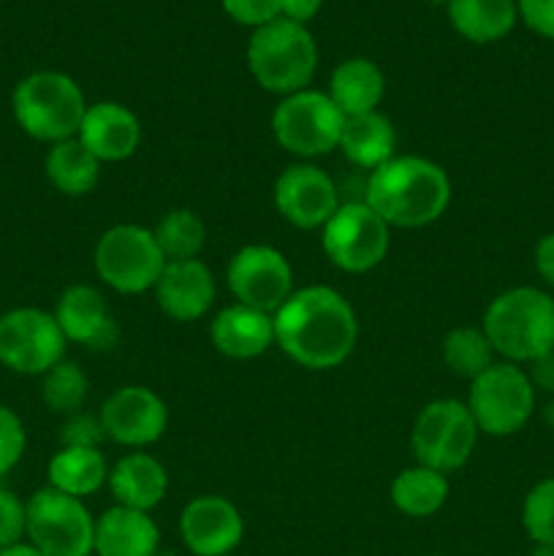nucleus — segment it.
<instances>
[{"mask_svg": "<svg viewBox=\"0 0 554 556\" xmlns=\"http://www.w3.org/2000/svg\"><path fill=\"white\" fill-rule=\"evenodd\" d=\"M272 318L280 351L304 369L340 367L356 348V313L329 286L299 288Z\"/></svg>", "mask_w": 554, "mask_h": 556, "instance_id": "nucleus-1", "label": "nucleus"}, {"mask_svg": "<svg viewBox=\"0 0 554 556\" xmlns=\"http://www.w3.org/2000/svg\"><path fill=\"white\" fill-rule=\"evenodd\" d=\"M364 201L389 228H421L445 212L451 201V179L427 157L394 155L369 172Z\"/></svg>", "mask_w": 554, "mask_h": 556, "instance_id": "nucleus-2", "label": "nucleus"}, {"mask_svg": "<svg viewBox=\"0 0 554 556\" xmlns=\"http://www.w3.org/2000/svg\"><path fill=\"white\" fill-rule=\"evenodd\" d=\"M481 329L505 362L532 364L554 351V296L532 286L508 288L489 302Z\"/></svg>", "mask_w": 554, "mask_h": 556, "instance_id": "nucleus-3", "label": "nucleus"}, {"mask_svg": "<svg viewBox=\"0 0 554 556\" xmlns=\"http://www.w3.org/2000/svg\"><path fill=\"white\" fill-rule=\"evenodd\" d=\"M87 106L81 87L60 71H33L11 92L16 125L49 147L79 136Z\"/></svg>", "mask_w": 554, "mask_h": 556, "instance_id": "nucleus-4", "label": "nucleus"}, {"mask_svg": "<svg viewBox=\"0 0 554 556\" xmlns=\"http://www.w3.org/2000/svg\"><path fill=\"white\" fill-rule=\"evenodd\" d=\"M318 65V47L307 25L280 20L253 30L248 41V68L264 90L275 96H293L307 90Z\"/></svg>", "mask_w": 554, "mask_h": 556, "instance_id": "nucleus-5", "label": "nucleus"}, {"mask_svg": "<svg viewBox=\"0 0 554 556\" xmlns=\"http://www.w3.org/2000/svg\"><path fill=\"white\" fill-rule=\"evenodd\" d=\"M467 407L478 432L489 438H511L521 432L536 413V386L519 364L494 362L470 380Z\"/></svg>", "mask_w": 554, "mask_h": 556, "instance_id": "nucleus-6", "label": "nucleus"}, {"mask_svg": "<svg viewBox=\"0 0 554 556\" xmlns=\"http://www.w3.org/2000/svg\"><path fill=\"white\" fill-rule=\"evenodd\" d=\"M92 264L96 275L117 293H144L155 288L168 261L150 228L123 223L98 239Z\"/></svg>", "mask_w": 554, "mask_h": 556, "instance_id": "nucleus-7", "label": "nucleus"}, {"mask_svg": "<svg viewBox=\"0 0 554 556\" xmlns=\"http://www.w3.org/2000/svg\"><path fill=\"white\" fill-rule=\"evenodd\" d=\"M345 114L326 92L299 90L277 103L272 114V134L277 144L297 157L329 155L340 147Z\"/></svg>", "mask_w": 554, "mask_h": 556, "instance_id": "nucleus-8", "label": "nucleus"}, {"mask_svg": "<svg viewBox=\"0 0 554 556\" xmlns=\"http://www.w3.org/2000/svg\"><path fill=\"white\" fill-rule=\"evenodd\" d=\"M478 427L465 402L435 400L418 413L411 445L418 465L449 476L467 465L478 443Z\"/></svg>", "mask_w": 554, "mask_h": 556, "instance_id": "nucleus-9", "label": "nucleus"}, {"mask_svg": "<svg viewBox=\"0 0 554 556\" xmlns=\"http://www.w3.org/2000/svg\"><path fill=\"white\" fill-rule=\"evenodd\" d=\"M27 543L47 556H90L96 519L79 497L47 486L27 500Z\"/></svg>", "mask_w": 554, "mask_h": 556, "instance_id": "nucleus-10", "label": "nucleus"}, {"mask_svg": "<svg viewBox=\"0 0 554 556\" xmlns=\"http://www.w3.org/2000/svg\"><path fill=\"white\" fill-rule=\"evenodd\" d=\"M68 340L52 313L38 307H14L0 315V364L9 372L41 378L65 358Z\"/></svg>", "mask_w": 554, "mask_h": 556, "instance_id": "nucleus-11", "label": "nucleus"}, {"mask_svg": "<svg viewBox=\"0 0 554 556\" xmlns=\"http://www.w3.org/2000/svg\"><path fill=\"white\" fill-rule=\"evenodd\" d=\"M324 253L337 269L362 275L375 269L386 258L391 244V231L383 217L367 201H348L337 206L335 215L320 233Z\"/></svg>", "mask_w": 554, "mask_h": 556, "instance_id": "nucleus-12", "label": "nucleus"}, {"mask_svg": "<svg viewBox=\"0 0 554 556\" xmlns=\"http://www.w3.org/2000/svg\"><path fill=\"white\" fill-rule=\"evenodd\" d=\"M228 291L244 307L275 315L293 293V271L286 255L269 244L237 250L226 269Z\"/></svg>", "mask_w": 554, "mask_h": 556, "instance_id": "nucleus-13", "label": "nucleus"}, {"mask_svg": "<svg viewBox=\"0 0 554 556\" xmlns=\"http://www.w3.org/2000/svg\"><path fill=\"white\" fill-rule=\"evenodd\" d=\"M275 206L291 226L313 231L324 228L340 206L337 185L313 163H293L277 177Z\"/></svg>", "mask_w": 554, "mask_h": 556, "instance_id": "nucleus-14", "label": "nucleus"}, {"mask_svg": "<svg viewBox=\"0 0 554 556\" xmlns=\"http://www.w3.org/2000/svg\"><path fill=\"white\" fill-rule=\"evenodd\" d=\"M103 434L117 445L144 448L158 443L168 427L166 402L144 386L117 389L101 407Z\"/></svg>", "mask_w": 554, "mask_h": 556, "instance_id": "nucleus-15", "label": "nucleus"}, {"mask_svg": "<svg viewBox=\"0 0 554 556\" xmlns=\"http://www.w3.org/2000/svg\"><path fill=\"white\" fill-rule=\"evenodd\" d=\"M179 535L196 556H226L242 543L244 521L234 503L217 494L190 500L179 516Z\"/></svg>", "mask_w": 554, "mask_h": 556, "instance_id": "nucleus-16", "label": "nucleus"}, {"mask_svg": "<svg viewBox=\"0 0 554 556\" xmlns=\"http://www.w3.org/2000/svg\"><path fill=\"white\" fill-rule=\"evenodd\" d=\"M60 331L68 342L90 351H112L119 340V326L106 299L92 286H68L52 309Z\"/></svg>", "mask_w": 554, "mask_h": 556, "instance_id": "nucleus-17", "label": "nucleus"}, {"mask_svg": "<svg viewBox=\"0 0 554 556\" xmlns=\"http://www.w3.org/2000/svg\"><path fill=\"white\" fill-rule=\"evenodd\" d=\"M158 307L174 320H199L215 302V277L204 261H168L161 280L155 282Z\"/></svg>", "mask_w": 554, "mask_h": 556, "instance_id": "nucleus-18", "label": "nucleus"}, {"mask_svg": "<svg viewBox=\"0 0 554 556\" xmlns=\"http://www.w3.org/2000/svg\"><path fill=\"white\" fill-rule=\"evenodd\" d=\"M79 141L101 163L125 161L141 141V123L128 106L117 101H101L87 106L79 128Z\"/></svg>", "mask_w": 554, "mask_h": 556, "instance_id": "nucleus-19", "label": "nucleus"}, {"mask_svg": "<svg viewBox=\"0 0 554 556\" xmlns=\"http://www.w3.org/2000/svg\"><path fill=\"white\" fill-rule=\"evenodd\" d=\"M210 334L217 353L234 362H248L275 345V318L237 302L215 315Z\"/></svg>", "mask_w": 554, "mask_h": 556, "instance_id": "nucleus-20", "label": "nucleus"}, {"mask_svg": "<svg viewBox=\"0 0 554 556\" xmlns=\"http://www.w3.org/2000/svg\"><path fill=\"white\" fill-rule=\"evenodd\" d=\"M161 532L150 514L114 505L101 519H96V543L92 554L98 556H155Z\"/></svg>", "mask_w": 554, "mask_h": 556, "instance_id": "nucleus-21", "label": "nucleus"}, {"mask_svg": "<svg viewBox=\"0 0 554 556\" xmlns=\"http://www.w3.org/2000/svg\"><path fill=\"white\" fill-rule=\"evenodd\" d=\"M109 489L123 508L150 514L168 492V472L155 456L128 454L109 470Z\"/></svg>", "mask_w": 554, "mask_h": 556, "instance_id": "nucleus-22", "label": "nucleus"}, {"mask_svg": "<svg viewBox=\"0 0 554 556\" xmlns=\"http://www.w3.org/2000/svg\"><path fill=\"white\" fill-rule=\"evenodd\" d=\"M326 96L335 101L345 117L364 112H378L380 101L386 96V76L378 63L367 58L342 60L329 79V92Z\"/></svg>", "mask_w": 554, "mask_h": 556, "instance_id": "nucleus-23", "label": "nucleus"}, {"mask_svg": "<svg viewBox=\"0 0 554 556\" xmlns=\"http://www.w3.org/2000/svg\"><path fill=\"white\" fill-rule=\"evenodd\" d=\"M337 150H342V155H345L353 166L375 172V168L383 166L386 161L394 157V125H391V119L380 112H364L345 117L340 147H337Z\"/></svg>", "mask_w": 554, "mask_h": 556, "instance_id": "nucleus-24", "label": "nucleus"}, {"mask_svg": "<svg viewBox=\"0 0 554 556\" xmlns=\"http://www.w3.org/2000/svg\"><path fill=\"white\" fill-rule=\"evenodd\" d=\"M519 20L516 0H451L449 22L473 43H494L508 36Z\"/></svg>", "mask_w": 554, "mask_h": 556, "instance_id": "nucleus-25", "label": "nucleus"}, {"mask_svg": "<svg viewBox=\"0 0 554 556\" xmlns=\"http://www.w3.org/2000/svg\"><path fill=\"white\" fill-rule=\"evenodd\" d=\"M101 166L103 163L81 144L79 136L52 144L49 147L47 157H43L47 179L52 182V188L60 190L63 195L92 193L98 179H101Z\"/></svg>", "mask_w": 554, "mask_h": 556, "instance_id": "nucleus-26", "label": "nucleus"}, {"mask_svg": "<svg viewBox=\"0 0 554 556\" xmlns=\"http://www.w3.org/2000/svg\"><path fill=\"white\" fill-rule=\"evenodd\" d=\"M49 486L71 497H90L109 483V467L101 448H60L47 467Z\"/></svg>", "mask_w": 554, "mask_h": 556, "instance_id": "nucleus-27", "label": "nucleus"}, {"mask_svg": "<svg viewBox=\"0 0 554 556\" xmlns=\"http://www.w3.org/2000/svg\"><path fill=\"white\" fill-rule=\"evenodd\" d=\"M449 500V478L445 472L429 470V467L416 465L402 470L391 483V503L400 514L413 516V519H427L438 514Z\"/></svg>", "mask_w": 554, "mask_h": 556, "instance_id": "nucleus-28", "label": "nucleus"}, {"mask_svg": "<svg viewBox=\"0 0 554 556\" xmlns=\"http://www.w3.org/2000/svg\"><path fill=\"white\" fill-rule=\"evenodd\" d=\"M443 364L459 378H478L483 369H489L494 364V348L489 342V337L483 334V329H473V326H456L445 334L443 345Z\"/></svg>", "mask_w": 554, "mask_h": 556, "instance_id": "nucleus-29", "label": "nucleus"}, {"mask_svg": "<svg viewBox=\"0 0 554 556\" xmlns=\"http://www.w3.org/2000/svg\"><path fill=\"white\" fill-rule=\"evenodd\" d=\"M158 248L163 250L166 261H190L199 258L204 248L206 228L196 212L190 210H172L158 220L152 228Z\"/></svg>", "mask_w": 554, "mask_h": 556, "instance_id": "nucleus-30", "label": "nucleus"}, {"mask_svg": "<svg viewBox=\"0 0 554 556\" xmlns=\"http://www.w3.org/2000/svg\"><path fill=\"white\" fill-rule=\"evenodd\" d=\"M87 375L81 372V367L76 362H63L54 364L47 375H41V400L58 416H74L85 407L87 400Z\"/></svg>", "mask_w": 554, "mask_h": 556, "instance_id": "nucleus-31", "label": "nucleus"}, {"mask_svg": "<svg viewBox=\"0 0 554 556\" xmlns=\"http://www.w3.org/2000/svg\"><path fill=\"white\" fill-rule=\"evenodd\" d=\"M521 525L536 546H554V478H543L527 492Z\"/></svg>", "mask_w": 554, "mask_h": 556, "instance_id": "nucleus-32", "label": "nucleus"}, {"mask_svg": "<svg viewBox=\"0 0 554 556\" xmlns=\"http://www.w3.org/2000/svg\"><path fill=\"white\" fill-rule=\"evenodd\" d=\"M27 448V432L16 410L0 402V478L9 476L22 462Z\"/></svg>", "mask_w": 554, "mask_h": 556, "instance_id": "nucleus-33", "label": "nucleus"}, {"mask_svg": "<svg viewBox=\"0 0 554 556\" xmlns=\"http://www.w3.org/2000/svg\"><path fill=\"white\" fill-rule=\"evenodd\" d=\"M27 538V503L11 489L0 486V552Z\"/></svg>", "mask_w": 554, "mask_h": 556, "instance_id": "nucleus-34", "label": "nucleus"}, {"mask_svg": "<svg viewBox=\"0 0 554 556\" xmlns=\"http://www.w3.org/2000/svg\"><path fill=\"white\" fill-rule=\"evenodd\" d=\"M103 434L101 418L87 416V413H74V416H65V424L60 427V448H98Z\"/></svg>", "mask_w": 554, "mask_h": 556, "instance_id": "nucleus-35", "label": "nucleus"}, {"mask_svg": "<svg viewBox=\"0 0 554 556\" xmlns=\"http://www.w3.org/2000/svg\"><path fill=\"white\" fill-rule=\"evenodd\" d=\"M223 11L231 16L237 25L259 30L269 22L280 20V3L277 0H221Z\"/></svg>", "mask_w": 554, "mask_h": 556, "instance_id": "nucleus-36", "label": "nucleus"}, {"mask_svg": "<svg viewBox=\"0 0 554 556\" xmlns=\"http://www.w3.org/2000/svg\"><path fill=\"white\" fill-rule=\"evenodd\" d=\"M516 9L536 36L554 41V0H516Z\"/></svg>", "mask_w": 554, "mask_h": 556, "instance_id": "nucleus-37", "label": "nucleus"}, {"mask_svg": "<svg viewBox=\"0 0 554 556\" xmlns=\"http://www.w3.org/2000/svg\"><path fill=\"white\" fill-rule=\"evenodd\" d=\"M536 271L554 291V231L538 239L536 244Z\"/></svg>", "mask_w": 554, "mask_h": 556, "instance_id": "nucleus-38", "label": "nucleus"}, {"mask_svg": "<svg viewBox=\"0 0 554 556\" xmlns=\"http://www.w3.org/2000/svg\"><path fill=\"white\" fill-rule=\"evenodd\" d=\"M277 3H280V16L299 22V25H307L320 11L324 0H277Z\"/></svg>", "mask_w": 554, "mask_h": 556, "instance_id": "nucleus-39", "label": "nucleus"}, {"mask_svg": "<svg viewBox=\"0 0 554 556\" xmlns=\"http://www.w3.org/2000/svg\"><path fill=\"white\" fill-rule=\"evenodd\" d=\"M530 380L532 386H536V391H546V394L554 396V351L546 353V356L536 358V362L530 364Z\"/></svg>", "mask_w": 554, "mask_h": 556, "instance_id": "nucleus-40", "label": "nucleus"}, {"mask_svg": "<svg viewBox=\"0 0 554 556\" xmlns=\"http://www.w3.org/2000/svg\"><path fill=\"white\" fill-rule=\"evenodd\" d=\"M0 556H47V554L38 552V548L30 546V543H27V541H22V543H16V546L3 548V552H0Z\"/></svg>", "mask_w": 554, "mask_h": 556, "instance_id": "nucleus-41", "label": "nucleus"}, {"mask_svg": "<svg viewBox=\"0 0 554 556\" xmlns=\"http://www.w3.org/2000/svg\"><path fill=\"white\" fill-rule=\"evenodd\" d=\"M541 418H543V424H546V427L554 432V396L541 407Z\"/></svg>", "mask_w": 554, "mask_h": 556, "instance_id": "nucleus-42", "label": "nucleus"}, {"mask_svg": "<svg viewBox=\"0 0 554 556\" xmlns=\"http://www.w3.org/2000/svg\"><path fill=\"white\" fill-rule=\"evenodd\" d=\"M530 556H554V546H536Z\"/></svg>", "mask_w": 554, "mask_h": 556, "instance_id": "nucleus-43", "label": "nucleus"}, {"mask_svg": "<svg viewBox=\"0 0 554 556\" xmlns=\"http://www.w3.org/2000/svg\"><path fill=\"white\" fill-rule=\"evenodd\" d=\"M424 3H432V5H445V9H449V3H451V0H424Z\"/></svg>", "mask_w": 554, "mask_h": 556, "instance_id": "nucleus-44", "label": "nucleus"}]
</instances>
